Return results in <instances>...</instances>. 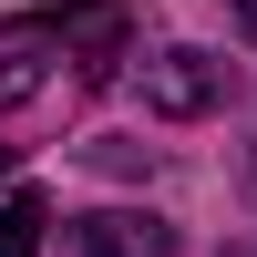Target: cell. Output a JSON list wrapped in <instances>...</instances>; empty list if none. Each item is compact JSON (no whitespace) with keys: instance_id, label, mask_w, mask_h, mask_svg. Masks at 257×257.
<instances>
[{"instance_id":"obj_1","label":"cell","mask_w":257,"mask_h":257,"mask_svg":"<svg viewBox=\"0 0 257 257\" xmlns=\"http://www.w3.org/2000/svg\"><path fill=\"white\" fill-rule=\"evenodd\" d=\"M113 62H134V11L123 0H62V11L0 21V113L52 134L62 113L113 82Z\"/></svg>"},{"instance_id":"obj_2","label":"cell","mask_w":257,"mask_h":257,"mask_svg":"<svg viewBox=\"0 0 257 257\" xmlns=\"http://www.w3.org/2000/svg\"><path fill=\"white\" fill-rule=\"evenodd\" d=\"M144 103H155L165 123L216 113V103H226V62H216V52H196V41H165V52L144 62Z\"/></svg>"},{"instance_id":"obj_3","label":"cell","mask_w":257,"mask_h":257,"mask_svg":"<svg viewBox=\"0 0 257 257\" xmlns=\"http://www.w3.org/2000/svg\"><path fill=\"white\" fill-rule=\"evenodd\" d=\"M62 257H175V237H165L155 216H123V206H103V216H72Z\"/></svg>"},{"instance_id":"obj_4","label":"cell","mask_w":257,"mask_h":257,"mask_svg":"<svg viewBox=\"0 0 257 257\" xmlns=\"http://www.w3.org/2000/svg\"><path fill=\"white\" fill-rule=\"evenodd\" d=\"M41 226H52V206L21 185V196H0V257H41Z\"/></svg>"},{"instance_id":"obj_5","label":"cell","mask_w":257,"mask_h":257,"mask_svg":"<svg viewBox=\"0 0 257 257\" xmlns=\"http://www.w3.org/2000/svg\"><path fill=\"white\" fill-rule=\"evenodd\" d=\"M237 41H247V52H257V0H237Z\"/></svg>"},{"instance_id":"obj_6","label":"cell","mask_w":257,"mask_h":257,"mask_svg":"<svg viewBox=\"0 0 257 257\" xmlns=\"http://www.w3.org/2000/svg\"><path fill=\"white\" fill-rule=\"evenodd\" d=\"M0 175H11V144H0Z\"/></svg>"}]
</instances>
